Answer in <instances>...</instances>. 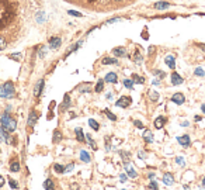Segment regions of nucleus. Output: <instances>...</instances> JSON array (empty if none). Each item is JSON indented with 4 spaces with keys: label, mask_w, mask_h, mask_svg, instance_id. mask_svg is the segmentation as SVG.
I'll list each match as a JSON object with an SVG mask.
<instances>
[{
    "label": "nucleus",
    "mask_w": 205,
    "mask_h": 190,
    "mask_svg": "<svg viewBox=\"0 0 205 190\" xmlns=\"http://www.w3.org/2000/svg\"><path fill=\"white\" fill-rule=\"evenodd\" d=\"M134 61H135V64H138V65L142 64V61H144V58H142V55H140L139 51H136V52L134 54Z\"/></svg>",
    "instance_id": "72a5a7b5"
},
{
    "label": "nucleus",
    "mask_w": 205,
    "mask_h": 190,
    "mask_svg": "<svg viewBox=\"0 0 205 190\" xmlns=\"http://www.w3.org/2000/svg\"><path fill=\"white\" fill-rule=\"evenodd\" d=\"M44 85H45L44 79H39V80L37 82V85H35V87H34V96H35V97H39V96L42 94V89H44Z\"/></svg>",
    "instance_id": "f8f14e48"
},
{
    "label": "nucleus",
    "mask_w": 205,
    "mask_h": 190,
    "mask_svg": "<svg viewBox=\"0 0 205 190\" xmlns=\"http://www.w3.org/2000/svg\"><path fill=\"white\" fill-rule=\"evenodd\" d=\"M172 4L169 3V2H157V3L153 4V7L157 8V10H166V8H170Z\"/></svg>",
    "instance_id": "a211bd4d"
},
{
    "label": "nucleus",
    "mask_w": 205,
    "mask_h": 190,
    "mask_svg": "<svg viewBox=\"0 0 205 190\" xmlns=\"http://www.w3.org/2000/svg\"><path fill=\"white\" fill-rule=\"evenodd\" d=\"M68 14H69V16H73V17H82L83 16L82 13L76 11V10H68Z\"/></svg>",
    "instance_id": "c03bdc74"
},
{
    "label": "nucleus",
    "mask_w": 205,
    "mask_h": 190,
    "mask_svg": "<svg viewBox=\"0 0 205 190\" xmlns=\"http://www.w3.org/2000/svg\"><path fill=\"white\" fill-rule=\"evenodd\" d=\"M138 155H139V158H140V159H144V161H145L146 158H148V156H146V154H145L144 151H139V152H138Z\"/></svg>",
    "instance_id": "5fc2aeb1"
},
{
    "label": "nucleus",
    "mask_w": 205,
    "mask_h": 190,
    "mask_svg": "<svg viewBox=\"0 0 205 190\" xmlns=\"http://www.w3.org/2000/svg\"><path fill=\"white\" fill-rule=\"evenodd\" d=\"M0 152H2V149H0Z\"/></svg>",
    "instance_id": "338daca9"
},
{
    "label": "nucleus",
    "mask_w": 205,
    "mask_h": 190,
    "mask_svg": "<svg viewBox=\"0 0 205 190\" xmlns=\"http://www.w3.org/2000/svg\"><path fill=\"white\" fill-rule=\"evenodd\" d=\"M101 64H102V65H118V59H117V58L106 57V58H102Z\"/></svg>",
    "instance_id": "aec40b11"
},
{
    "label": "nucleus",
    "mask_w": 205,
    "mask_h": 190,
    "mask_svg": "<svg viewBox=\"0 0 205 190\" xmlns=\"http://www.w3.org/2000/svg\"><path fill=\"white\" fill-rule=\"evenodd\" d=\"M122 18L121 17H115V18H110V20H107V24H111V23H117V21H121Z\"/></svg>",
    "instance_id": "3c124183"
},
{
    "label": "nucleus",
    "mask_w": 205,
    "mask_h": 190,
    "mask_svg": "<svg viewBox=\"0 0 205 190\" xmlns=\"http://www.w3.org/2000/svg\"><path fill=\"white\" fill-rule=\"evenodd\" d=\"M104 113L107 114V117L110 118L111 121H115V120H117V116H115V114H112V113H111V111H110V110H108V109H106V110H104Z\"/></svg>",
    "instance_id": "ea45409f"
},
{
    "label": "nucleus",
    "mask_w": 205,
    "mask_h": 190,
    "mask_svg": "<svg viewBox=\"0 0 205 190\" xmlns=\"http://www.w3.org/2000/svg\"><path fill=\"white\" fill-rule=\"evenodd\" d=\"M23 57V54L21 52H16V54H10V55H8V58H11V59H16V61H18V59H20V58Z\"/></svg>",
    "instance_id": "37998d69"
},
{
    "label": "nucleus",
    "mask_w": 205,
    "mask_h": 190,
    "mask_svg": "<svg viewBox=\"0 0 205 190\" xmlns=\"http://www.w3.org/2000/svg\"><path fill=\"white\" fill-rule=\"evenodd\" d=\"M62 141V133L59 129H55L53 131V138H52V142L53 144H58V142Z\"/></svg>",
    "instance_id": "bb28decb"
},
{
    "label": "nucleus",
    "mask_w": 205,
    "mask_h": 190,
    "mask_svg": "<svg viewBox=\"0 0 205 190\" xmlns=\"http://www.w3.org/2000/svg\"><path fill=\"white\" fill-rule=\"evenodd\" d=\"M106 99L107 100H111V99H112V92H108V93L106 94Z\"/></svg>",
    "instance_id": "13d9d810"
},
{
    "label": "nucleus",
    "mask_w": 205,
    "mask_h": 190,
    "mask_svg": "<svg viewBox=\"0 0 205 190\" xmlns=\"http://www.w3.org/2000/svg\"><path fill=\"white\" fill-rule=\"evenodd\" d=\"M46 14L44 11H38L37 14H35V20H37V23H39V24H42L44 21H46Z\"/></svg>",
    "instance_id": "4be33fe9"
},
{
    "label": "nucleus",
    "mask_w": 205,
    "mask_h": 190,
    "mask_svg": "<svg viewBox=\"0 0 205 190\" xmlns=\"http://www.w3.org/2000/svg\"><path fill=\"white\" fill-rule=\"evenodd\" d=\"M46 52H48V48H46V47H42V48L38 51V57H39V58H45Z\"/></svg>",
    "instance_id": "79ce46f5"
},
{
    "label": "nucleus",
    "mask_w": 205,
    "mask_h": 190,
    "mask_svg": "<svg viewBox=\"0 0 205 190\" xmlns=\"http://www.w3.org/2000/svg\"><path fill=\"white\" fill-rule=\"evenodd\" d=\"M74 134H76V139L80 142H84L86 141V135H84V133H83V129L80 128V127H76L74 128Z\"/></svg>",
    "instance_id": "dca6fc26"
},
{
    "label": "nucleus",
    "mask_w": 205,
    "mask_h": 190,
    "mask_svg": "<svg viewBox=\"0 0 205 190\" xmlns=\"http://www.w3.org/2000/svg\"><path fill=\"white\" fill-rule=\"evenodd\" d=\"M61 44H62V40L59 38V37H52V38H49L48 47H49L51 49H58L59 47H61Z\"/></svg>",
    "instance_id": "9b49d317"
},
{
    "label": "nucleus",
    "mask_w": 205,
    "mask_h": 190,
    "mask_svg": "<svg viewBox=\"0 0 205 190\" xmlns=\"http://www.w3.org/2000/svg\"><path fill=\"white\" fill-rule=\"evenodd\" d=\"M176 162H177V165H180V166H185V161L183 156H177L176 158Z\"/></svg>",
    "instance_id": "de8ad7c7"
},
{
    "label": "nucleus",
    "mask_w": 205,
    "mask_h": 190,
    "mask_svg": "<svg viewBox=\"0 0 205 190\" xmlns=\"http://www.w3.org/2000/svg\"><path fill=\"white\" fill-rule=\"evenodd\" d=\"M16 96V87L11 80L4 82L3 85L0 86V97L2 99H13Z\"/></svg>",
    "instance_id": "f03ea898"
},
{
    "label": "nucleus",
    "mask_w": 205,
    "mask_h": 190,
    "mask_svg": "<svg viewBox=\"0 0 205 190\" xmlns=\"http://www.w3.org/2000/svg\"><path fill=\"white\" fill-rule=\"evenodd\" d=\"M134 126H135L136 128H139V129L144 128V124H142V121H139V120H135V121H134Z\"/></svg>",
    "instance_id": "09e8293b"
},
{
    "label": "nucleus",
    "mask_w": 205,
    "mask_h": 190,
    "mask_svg": "<svg viewBox=\"0 0 205 190\" xmlns=\"http://www.w3.org/2000/svg\"><path fill=\"white\" fill-rule=\"evenodd\" d=\"M104 82H107V83H117L118 82V75L114 72H108L104 76Z\"/></svg>",
    "instance_id": "ddd939ff"
},
{
    "label": "nucleus",
    "mask_w": 205,
    "mask_h": 190,
    "mask_svg": "<svg viewBox=\"0 0 205 190\" xmlns=\"http://www.w3.org/2000/svg\"><path fill=\"white\" fill-rule=\"evenodd\" d=\"M104 85H106V82L102 80V79L97 80V83H96V87H94V92H96V93H101L102 90H104Z\"/></svg>",
    "instance_id": "b1692460"
},
{
    "label": "nucleus",
    "mask_w": 205,
    "mask_h": 190,
    "mask_svg": "<svg viewBox=\"0 0 205 190\" xmlns=\"http://www.w3.org/2000/svg\"><path fill=\"white\" fill-rule=\"evenodd\" d=\"M77 89H79V92H80V93H90V92H91V86L89 85V83H83V85L79 86Z\"/></svg>",
    "instance_id": "393cba45"
},
{
    "label": "nucleus",
    "mask_w": 205,
    "mask_h": 190,
    "mask_svg": "<svg viewBox=\"0 0 205 190\" xmlns=\"http://www.w3.org/2000/svg\"><path fill=\"white\" fill-rule=\"evenodd\" d=\"M82 44H83V40H80V41H77V42H76V44L73 45V47H72V48L70 49H68V55H69V54H72V52H74V51H77L79 48H80V47H82Z\"/></svg>",
    "instance_id": "c85d7f7f"
},
{
    "label": "nucleus",
    "mask_w": 205,
    "mask_h": 190,
    "mask_svg": "<svg viewBox=\"0 0 205 190\" xmlns=\"http://www.w3.org/2000/svg\"><path fill=\"white\" fill-rule=\"evenodd\" d=\"M119 155H121V158H122L124 166L128 165V163H129V154H128V152H119Z\"/></svg>",
    "instance_id": "c9c22d12"
},
{
    "label": "nucleus",
    "mask_w": 205,
    "mask_h": 190,
    "mask_svg": "<svg viewBox=\"0 0 205 190\" xmlns=\"http://www.w3.org/2000/svg\"><path fill=\"white\" fill-rule=\"evenodd\" d=\"M86 139H87V142H89V145H90L93 149H94V151L97 149V144H96V141L93 139V138H91V134H87V135H86Z\"/></svg>",
    "instance_id": "c756f323"
},
{
    "label": "nucleus",
    "mask_w": 205,
    "mask_h": 190,
    "mask_svg": "<svg viewBox=\"0 0 205 190\" xmlns=\"http://www.w3.org/2000/svg\"><path fill=\"white\" fill-rule=\"evenodd\" d=\"M132 103V99L129 96H124L121 97V99H118L117 100V103H115V106L117 107H119V109H127V107H129Z\"/></svg>",
    "instance_id": "7ed1b4c3"
},
{
    "label": "nucleus",
    "mask_w": 205,
    "mask_h": 190,
    "mask_svg": "<svg viewBox=\"0 0 205 190\" xmlns=\"http://www.w3.org/2000/svg\"><path fill=\"white\" fill-rule=\"evenodd\" d=\"M70 104H72V103H70V96L69 94H65V96H63V101H62V104L59 106V111H61V113L66 111V110L70 107Z\"/></svg>",
    "instance_id": "6e6552de"
},
{
    "label": "nucleus",
    "mask_w": 205,
    "mask_h": 190,
    "mask_svg": "<svg viewBox=\"0 0 205 190\" xmlns=\"http://www.w3.org/2000/svg\"><path fill=\"white\" fill-rule=\"evenodd\" d=\"M44 189H48V190L55 189V185H53V180H52V179H46L45 182H44Z\"/></svg>",
    "instance_id": "2f4dec72"
},
{
    "label": "nucleus",
    "mask_w": 205,
    "mask_h": 190,
    "mask_svg": "<svg viewBox=\"0 0 205 190\" xmlns=\"http://www.w3.org/2000/svg\"><path fill=\"white\" fill-rule=\"evenodd\" d=\"M0 124L3 128H6L8 133H14L17 129V121L10 116L8 111H4V113L0 114Z\"/></svg>",
    "instance_id": "f257e3e1"
},
{
    "label": "nucleus",
    "mask_w": 205,
    "mask_h": 190,
    "mask_svg": "<svg viewBox=\"0 0 205 190\" xmlns=\"http://www.w3.org/2000/svg\"><path fill=\"white\" fill-rule=\"evenodd\" d=\"M201 49H202V51H204V52H205V44H201Z\"/></svg>",
    "instance_id": "0e129e2a"
},
{
    "label": "nucleus",
    "mask_w": 205,
    "mask_h": 190,
    "mask_svg": "<svg viewBox=\"0 0 205 190\" xmlns=\"http://www.w3.org/2000/svg\"><path fill=\"white\" fill-rule=\"evenodd\" d=\"M125 168H127V173H128V176L129 178H132V179H135L136 176H138V172H136L134 168L131 166V163H128V165H125Z\"/></svg>",
    "instance_id": "6ab92c4d"
},
{
    "label": "nucleus",
    "mask_w": 205,
    "mask_h": 190,
    "mask_svg": "<svg viewBox=\"0 0 205 190\" xmlns=\"http://www.w3.org/2000/svg\"><path fill=\"white\" fill-rule=\"evenodd\" d=\"M122 83H124V86H125L127 89L131 90V89H134V83H135V82L132 80V77H131V79H124Z\"/></svg>",
    "instance_id": "473e14b6"
},
{
    "label": "nucleus",
    "mask_w": 205,
    "mask_h": 190,
    "mask_svg": "<svg viewBox=\"0 0 205 190\" xmlns=\"http://www.w3.org/2000/svg\"><path fill=\"white\" fill-rule=\"evenodd\" d=\"M132 80L135 82V83H138V85H144V83H145L144 77L139 76V75H136V73H134V75H132Z\"/></svg>",
    "instance_id": "7c9ffc66"
},
{
    "label": "nucleus",
    "mask_w": 205,
    "mask_h": 190,
    "mask_svg": "<svg viewBox=\"0 0 205 190\" xmlns=\"http://www.w3.org/2000/svg\"><path fill=\"white\" fill-rule=\"evenodd\" d=\"M89 126L94 129V131H99V129H100V124L96 121V120H93V118H90V120H89Z\"/></svg>",
    "instance_id": "e433bc0d"
},
{
    "label": "nucleus",
    "mask_w": 205,
    "mask_h": 190,
    "mask_svg": "<svg viewBox=\"0 0 205 190\" xmlns=\"http://www.w3.org/2000/svg\"><path fill=\"white\" fill-rule=\"evenodd\" d=\"M149 178L153 179V178H155V173H153V172H150V173H149Z\"/></svg>",
    "instance_id": "e2e57ef3"
},
{
    "label": "nucleus",
    "mask_w": 205,
    "mask_h": 190,
    "mask_svg": "<svg viewBox=\"0 0 205 190\" xmlns=\"http://www.w3.org/2000/svg\"><path fill=\"white\" fill-rule=\"evenodd\" d=\"M119 180H121V183H125L128 180V176L127 175H124V173H121L119 175Z\"/></svg>",
    "instance_id": "864d4df0"
},
{
    "label": "nucleus",
    "mask_w": 205,
    "mask_h": 190,
    "mask_svg": "<svg viewBox=\"0 0 205 190\" xmlns=\"http://www.w3.org/2000/svg\"><path fill=\"white\" fill-rule=\"evenodd\" d=\"M112 55H114L115 58L125 57V55H127V49H125V47H118V48H114V49H112Z\"/></svg>",
    "instance_id": "2eb2a0df"
},
{
    "label": "nucleus",
    "mask_w": 205,
    "mask_h": 190,
    "mask_svg": "<svg viewBox=\"0 0 205 190\" xmlns=\"http://www.w3.org/2000/svg\"><path fill=\"white\" fill-rule=\"evenodd\" d=\"M11 133H8L6 128H3V127H0V138L3 139L6 144H13V139H11V135H10Z\"/></svg>",
    "instance_id": "20e7f679"
},
{
    "label": "nucleus",
    "mask_w": 205,
    "mask_h": 190,
    "mask_svg": "<svg viewBox=\"0 0 205 190\" xmlns=\"http://www.w3.org/2000/svg\"><path fill=\"white\" fill-rule=\"evenodd\" d=\"M53 170H55V172H56V173H65V166L63 165H59V163H55V165H53Z\"/></svg>",
    "instance_id": "f704fd0d"
},
{
    "label": "nucleus",
    "mask_w": 205,
    "mask_h": 190,
    "mask_svg": "<svg viewBox=\"0 0 205 190\" xmlns=\"http://www.w3.org/2000/svg\"><path fill=\"white\" fill-rule=\"evenodd\" d=\"M6 48H7V41H6V38L3 35H0V51Z\"/></svg>",
    "instance_id": "58836bf2"
},
{
    "label": "nucleus",
    "mask_w": 205,
    "mask_h": 190,
    "mask_svg": "<svg viewBox=\"0 0 205 190\" xmlns=\"http://www.w3.org/2000/svg\"><path fill=\"white\" fill-rule=\"evenodd\" d=\"M166 124V117H163V116H160V117H157L155 120V123H153V126H155V128L160 129L163 128V126Z\"/></svg>",
    "instance_id": "f3484780"
},
{
    "label": "nucleus",
    "mask_w": 205,
    "mask_h": 190,
    "mask_svg": "<svg viewBox=\"0 0 205 190\" xmlns=\"http://www.w3.org/2000/svg\"><path fill=\"white\" fill-rule=\"evenodd\" d=\"M153 85L155 86H160V79H157V77H155V79H153V82H152Z\"/></svg>",
    "instance_id": "6e6d98bb"
},
{
    "label": "nucleus",
    "mask_w": 205,
    "mask_h": 190,
    "mask_svg": "<svg viewBox=\"0 0 205 190\" xmlns=\"http://www.w3.org/2000/svg\"><path fill=\"white\" fill-rule=\"evenodd\" d=\"M172 103H174V104L177 106H181L185 103V97L183 93H174L172 96Z\"/></svg>",
    "instance_id": "423d86ee"
},
{
    "label": "nucleus",
    "mask_w": 205,
    "mask_h": 190,
    "mask_svg": "<svg viewBox=\"0 0 205 190\" xmlns=\"http://www.w3.org/2000/svg\"><path fill=\"white\" fill-rule=\"evenodd\" d=\"M164 62H166V65H167V66L172 69V70H174V69H176V57H174V55H172V54L166 55V58H164Z\"/></svg>",
    "instance_id": "9d476101"
},
{
    "label": "nucleus",
    "mask_w": 205,
    "mask_h": 190,
    "mask_svg": "<svg viewBox=\"0 0 205 190\" xmlns=\"http://www.w3.org/2000/svg\"><path fill=\"white\" fill-rule=\"evenodd\" d=\"M181 126H183V127H188V126H190V123H188V121H184L183 124H181Z\"/></svg>",
    "instance_id": "052dcab7"
},
{
    "label": "nucleus",
    "mask_w": 205,
    "mask_h": 190,
    "mask_svg": "<svg viewBox=\"0 0 205 190\" xmlns=\"http://www.w3.org/2000/svg\"><path fill=\"white\" fill-rule=\"evenodd\" d=\"M148 189H159V183L156 182V180H152V182L148 185Z\"/></svg>",
    "instance_id": "a18cd8bd"
},
{
    "label": "nucleus",
    "mask_w": 205,
    "mask_h": 190,
    "mask_svg": "<svg viewBox=\"0 0 205 190\" xmlns=\"http://www.w3.org/2000/svg\"><path fill=\"white\" fill-rule=\"evenodd\" d=\"M183 82H184V79L178 75L177 72H173L172 76H170V83H172L173 86H178V85H183Z\"/></svg>",
    "instance_id": "0eeeda50"
},
{
    "label": "nucleus",
    "mask_w": 205,
    "mask_h": 190,
    "mask_svg": "<svg viewBox=\"0 0 205 190\" xmlns=\"http://www.w3.org/2000/svg\"><path fill=\"white\" fill-rule=\"evenodd\" d=\"M155 45H150V47H149V49H148V57H152L153 54H155Z\"/></svg>",
    "instance_id": "8fccbe9b"
},
{
    "label": "nucleus",
    "mask_w": 205,
    "mask_h": 190,
    "mask_svg": "<svg viewBox=\"0 0 205 190\" xmlns=\"http://www.w3.org/2000/svg\"><path fill=\"white\" fill-rule=\"evenodd\" d=\"M202 187H205V176H204V179H202Z\"/></svg>",
    "instance_id": "69168bd1"
},
{
    "label": "nucleus",
    "mask_w": 205,
    "mask_h": 190,
    "mask_svg": "<svg viewBox=\"0 0 205 190\" xmlns=\"http://www.w3.org/2000/svg\"><path fill=\"white\" fill-rule=\"evenodd\" d=\"M177 142L180 144L181 146H184V148H188L191 141H190V135L184 134V135H180V137H177Z\"/></svg>",
    "instance_id": "1a4fd4ad"
},
{
    "label": "nucleus",
    "mask_w": 205,
    "mask_h": 190,
    "mask_svg": "<svg viewBox=\"0 0 205 190\" xmlns=\"http://www.w3.org/2000/svg\"><path fill=\"white\" fill-rule=\"evenodd\" d=\"M111 148H112V146H111V144H110L108 141H107V144H106V151H107V152H110Z\"/></svg>",
    "instance_id": "4d7b16f0"
},
{
    "label": "nucleus",
    "mask_w": 205,
    "mask_h": 190,
    "mask_svg": "<svg viewBox=\"0 0 205 190\" xmlns=\"http://www.w3.org/2000/svg\"><path fill=\"white\" fill-rule=\"evenodd\" d=\"M155 75H156V76H159V79H160V80H162V79H164V77H166V73H164L163 70H160V69H159V70H155Z\"/></svg>",
    "instance_id": "49530a36"
},
{
    "label": "nucleus",
    "mask_w": 205,
    "mask_h": 190,
    "mask_svg": "<svg viewBox=\"0 0 205 190\" xmlns=\"http://www.w3.org/2000/svg\"><path fill=\"white\" fill-rule=\"evenodd\" d=\"M38 121V111H35V110H31L28 114V121H27V124H28V127H35V124H37Z\"/></svg>",
    "instance_id": "39448f33"
},
{
    "label": "nucleus",
    "mask_w": 205,
    "mask_h": 190,
    "mask_svg": "<svg viewBox=\"0 0 205 190\" xmlns=\"http://www.w3.org/2000/svg\"><path fill=\"white\" fill-rule=\"evenodd\" d=\"M3 185H4V178L2 176V175H0V187L3 186Z\"/></svg>",
    "instance_id": "bf43d9fd"
},
{
    "label": "nucleus",
    "mask_w": 205,
    "mask_h": 190,
    "mask_svg": "<svg viewBox=\"0 0 205 190\" xmlns=\"http://www.w3.org/2000/svg\"><path fill=\"white\" fill-rule=\"evenodd\" d=\"M201 111H202V113H204V114H205V103H204V104H202V106H201Z\"/></svg>",
    "instance_id": "680f3d73"
},
{
    "label": "nucleus",
    "mask_w": 205,
    "mask_h": 190,
    "mask_svg": "<svg viewBox=\"0 0 205 190\" xmlns=\"http://www.w3.org/2000/svg\"><path fill=\"white\" fill-rule=\"evenodd\" d=\"M194 76L204 77V76H205V70H204L202 68H195V70H194Z\"/></svg>",
    "instance_id": "4c0bfd02"
},
{
    "label": "nucleus",
    "mask_w": 205,
    "mask_h": 190,
    "mask_svg": "<svg viewBox=\"0 0 205 190\" xmlns=\"http://www.w3.org/2000/svg\"><path fill=\"white\" fill-rule=\"evenodd\" d=\"M0 163H2V161H0Z\"/></svg>",
    "instance_id": "774afa93"
},
{
    "label": "nucleus",
    "mask_w": 205,
    "mask_h": 190,
    "mask_svg": "<svg viewBox=\"0 0 205 190\" xmlns=\"http://www.w3.org/2000/svg\"><path fill=\"white\" fill-rule=\"evenodd\" d=\"M10 170H11V172H14V173L20 172V163H18L17 161H13L11 163H10Z\"/></svg>",
    "instance_id": "cd10ccee"
},
{
    "label": "nucleus",
    "mask_w": 205,
    "mask_h": 190,
    "mask_svg": "<svg viewBox=\"0 0 205 190\" xmlns=\"http://www.w3.org/2000/svg\"><path fill=\"white\" fill-rule=\"evenodd\" d=\"M159 92H155V90H150L149 92V100L152 101V103H156V101H159Z\"/></svg>",
    "instance_id": "a878e982"
},
{
    "label": "nucleus",
    "mask_w": 205,
    "mask_h": 190,
    "mask_svg": "<svg viewBox=\"0 0 205 190\" xmlns=\"http://www.w3.org/2000/svg\"><path fill=\"white\" fill-rule=\"evenodd\" d=\"M80 161L84 162V163H89V162L91 161V158H90V155H89V152H86L84 149L80 151Z\"/></svg>",
    "instance_id": "5701e85b"
},
{
    "label": "nucleus",
    "mask_w": 205,
    "mask_h": 190,
    "mask_svg": "<svg viewBox=\"0 0 205 190\" xmlns=\"http://www.w3.org/2000/svg\"><path fill=\"white\" fill-rule=\"evenodd\" d=\"M163 183L166 185V186H173L174 185V176H173L170 172H167V173H164L163 175Z\"/></svg>",
    "instance_id": "4468645a"
},
{
    "label": "nucleus",
    "mask_w": 205,
    "mask_h": 190,
    "mask_svg": "<svg viewBox=\"0 0 205 190\" xmlns=\"http://www.w3.org/2000/svg\"><path fill=\"white\" fill-rule=\"evenodd\" d=\"M144 141L148 142V144L153 142V134H152V131H149V129H145V131H144Z\"/></svg>",
    "instance_id": "412c9836"
},
{
    "label": "nucleus",
    "mask_w": 205,
    "mask_h": 190,
    "mask_svg": "<svg viewBox=\"0 0 205 190\" xmlns=\"http://www.w3.org/2000/svg\"><path fill=\"white\" fill-rule=\"evenodd\" d=\"M74 168V163H69L68 166H65V172H72Z\"/></svg>",
    "instance_id": "603ef678"
},
{
    "label": "nucleus",
    "mask_w": 205,
    "mask_h": 190,
    "mask_svg": "<svg viewBox=\"0 0 205 190\" xmlns=\"http://www.w3.org/2000/svg\"><path fill=\"white\" fill-rule=\"evenodd\" d=\"M8 185H10L11 189H18V183H17V180H14V179H11V178H8Z\"/></svg>",
    "instance_id": "a19ab883"
}]
</instances>
